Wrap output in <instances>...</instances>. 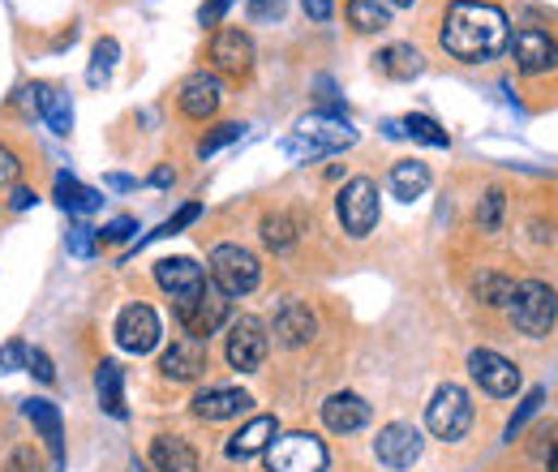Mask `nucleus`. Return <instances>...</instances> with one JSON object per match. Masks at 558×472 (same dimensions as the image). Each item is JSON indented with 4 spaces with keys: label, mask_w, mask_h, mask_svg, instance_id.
Segmentation results:
<instances>
[{
    "label": "nucleus",
    "mask_w": 558,
    "mask_h": 472,
    "mask_svg": "<svg viewBox=\"0 0 558 472\" xmlns=\"http://www.w3.org/2000/svg\"><path fill=\"white\" fill-rule=\"evenodd\" d=\"M438 44L447 48V57H456L464 65L494 61L507 48V13L498 4H482V0H456L442 17Z\"/></svg>",
    "instance_id": "1"
},
{
    "label": "nucleus",
    "mask_w": 558,
    "mask_h": 472,
    "mask_svg": "<svg viewBox=\"0 0 558 472\" xmlns=\"http://www.w3.org/2000/svg\"><path fill=\"white\" fill-rule=\"evenodd\" d=\"M507 314H511V323H515L520 336H529V339L550 336V327H555V318H558L555 288L542 283V279L515 283V292H511V301H507Z\"/></svg>",
    "instance_id": "2"
},
{
    "label": "nucleus",
    "mask_w": 558,
    "mask_h": 472,
    "mask_svg": "<svg viewBox=\"0 0 558 472\" xmlns=\"http://www.w3.org/2000/svg\"><path fill=\"white\" fill-rule=\"evenodd\" d=\"M352 142H356V130H352L349 121H340V117H331V112H314V117H305V121L296 125V137H288L283 150H288L292 159H318V155L344 150Z\"/></svg>",
    "instance_id": "3"
},
{
    "label": "nucleus",
    "mask_w": 558,
    "mask_h": 472,
    "mask_svg": "<svg viewBox=\"0 0 558 472\" xmlns=\"http://www.w3.org/2000/svg\"><path fill=\"white\" fill-rule=\"evenodd\" d=\"M207 270H210V283H215L223 296H245V292H254L258 279H263L258 258H254L250 250H241V245H215L207 258Z\"/></svg>",
    "instance_id": "4"
},
{
    "label": "nucleus",
    "mask_w": 558,
    "mask_h": 472,
    "mask_svg": "<svg viewBox=\"0 0 558 472\" xmlns=\"http://www.w3.org/2000/svg\"><path fill=\"white\" fill-rule=\"evenodd\" d=\"M425 425H429L434 438H442V443H460V438L473 429V400H469V391L456 387V383L438 387L434 400H429V408H425Z\"/></svg>",
    "instance_id": "5"
},
{
    "label": "nucleus",
    "mask_w": 558,
    "mask_h": 472,
    "mask_svg": "<svg viewBox=\"0 0 558 472\" xmlns=\"http://www.w3.org/2000/svg\"><path fill=\"white\" fill-rule=\"evenodd\" d=\"M336 210H340V223H344L349 237H356V241L369 237L378 228V185L369 177L349 181L340 190V198H336Z\"/></svg>",
    "instance_id": "6"
},
{
    "label": "nucleus",
    "mask_w": 558,
    "mask_h": 472,
    "mask_svg": "<svg viewBox=\"0 0 558 472\" xmlns=\"http://www.w3.org/2000/svg\"><path fill=\"white\" fill-rule=\"evenodd\" d=\"M271 472H323L327 469V447L314 434H276L267 447Z\"/></svg>",
    "instance_id": "7"
},
{
    "label": "nucleus",
    "mask_w": 558,
    "mask_h": 472,
    "mask_svg": "<svg viewBox=\"0 0 558 472\" xmlns=\"http://www.w3.org/2000/svg\"><path fill=\"white\" fill-rule=\"evenodd\" d=\"M177 318H181L185 336L207 339V336H215L223 323H228V296H223L215 283H207L203 292H194V296L177 301Z\"/></svg>",
    "instance_id": "8"
},
{
    "label": "nucleus",
    "mask_w": 558,
    "mask_h": 472,
    "mask_svg": "<svg viewBox=\"0 0 558 472\" xmlns=\"http://www.w3.org/2000/svg\"><path fill=\"white\" fill-rule=\"evenodd\" d=\"M267 352H271V336H267L263 318L245 314V318L232 323V331H228V365H232V370L254 374V370H263Z\"/></svg>",
    "instance_id": "9"
},
{
    "label": "nucleus",
    "mask_w": 558,
    "mask_h": 472,
    "mask_svg": "<svg viewBox=\"0 0 558 472\" xmlns=\"http://www.w3.org/2000/svg\"><path fill=\"white\" fill-rule=\"evenodd\" d=\"M469 374H473V383H477L486 396H494V400H507V396L520 391V370H515V361H507L502 352H489V348L469 352Z\"/></svg>",
    "instance_id": "10"
},
{
    "label": "nucleus",
    "mask_w": 558,
    "mask_h": 472,
    "mask_svg": "<svg viewBox=\"0 0 558 472\" xmlns=\"http://www.w3.org/2000/svg\"><path fill=\"white\" fill-rule=\"evenodd\" d=\"M374 456L396 472L413 469V464L421 460L417 425H409V421H391V425H383V429H378V438H374Z\"/></svg>",
    "instance_id": "11"
},
{
    "label": "nucleus",
    "mask_w": 558,
    "mask_h": 472,
    "mask_svg": "<svg viewBox=\"0 0 558 472\" xmlns=\"http://www.w3.org/2000/svg\"><path fill=\"white\" fill-rule=\"evenodd\" d=\"M210 65L228 77H245L254 69V39L241 26H223L210 39Z\"/></svg>",
    "instance_id": "12"
},
{
    "label": "nucleus",
    "mask_w": 558,
    "mask_h": 472,
    "mask_svg": "<svg viewBox=\"0 0 558 472\" xmlns=\"http://www.w3.org/2000/svg\"><path fill=\"white\" fill-rule=\"evenodd\" d=\"M159 370L172 383H194L207 370V339H194V336L172 339V348L159 356Z\"/></svg>",
    "instance_id": "13"
},
{
    "label": "nucleus",
    "mask_w": 558,
    "mask_h": 472,
    "mask_svg": "<svg viewBox=\"0 0 558 472\" xmlns=\"http://www.w3.org/2000/svg\"><path fill=\"white\" fill-rule=\"evenodd\" d=\"M117 343L125 352H150L159 343V318L150 305H125L121 318H117Z\"/></svg>",
    "instance_id": "14"
},
{
    "label": "nucleus",
    "mask_w": 558,
    "mask_h": 472,
    "mask_svg": "<svg viewBox=\"0 0 558 472\" xmlns=\"http://www.w3.org/2000/svg\"><path fill=\"white\" fill-rule=\"evenodd\" d=\"M177 104H181V112H185L190 121H207V117L219 112V104H223V86H219L215 73H194V77L181 82Z\"/></svg>",
    "instance_id": "15"
},
{
    "label": "nucleus",
    "mask_w": 558,
    "mask_h": 472,
    "mask_svg": "<svg viewBox=\"0 0 558 472\" xmlns=\"http://www.w3.org/2000/svg\"><path fill=\"white\" fill-rule=\"evenodd\" d=\"M511 52H515L520 73H546V69L558 65V44L546 31H537V26H524V31L511 39Z\"/></svg>",
    "instance_id": "16"
},
{
    "label": "nucleus",
    "mask_w": 558,
    "mask_h": 472,
    "mask_svg": "<svg viewBox=\"0 0 558 472\" xmlns=\"http://www.w3.org/2000/svg\"><path fill=\"white\" fill-rule=\"evenodd\" d=\"M155 279H159V288L172 301H185V296H194V292L207 288V275H203V267L194 258H159L155 263Z\"/></svg>",
    "instance_id": "17"
},
{
    "label": "nucleus",
    "mask_w": 558,
    "mask_h": 472,
    "mask_svg": "<svg viewBox=\"0 0 558 472\" xmlns=\"http://www.w3.org/2000/svg\"><path fill=\"white\" fill-rule=\"evenodd\" d=\"M26 421L39 429V438H44L52 464L61 469V464H65V421H61L57 404H48V400H31V404H26Z\"/></svg>",
    "instance_id": "18"
},
{
    "label": "nucleus",
    "mask_w": 558,
    "mask_h": 472,
    "mask_svg": "<svg viewBox=\"0 0 558 472\" xmlns=\"http://www.w3.org/2000/svg\"><path fill=\"white\" fill-rule=\"evenodd\" d=\"M318 331V323H314V314H310V305H301V301H283L276 310V339L283 348H305L310 339Z\"/></svg>",
    "instance_id": "19"
},
{
    "label": "nucleus",
    "mask_w": 558,
    "mask_h": 472,
    "mask_svg": "<svg viewBox=\"0 0 558 472\" xmlns=\"http://www.w3.org/2000/svg\"><path fill=\"white\" fill-rule=\"evenodd\" d=\"M279 425L276 416H254L250 425H241L232 438H228V456L232 460H254V456H263L271 443H276Z\"/></svg>",
    "instance_id": "20"
},
{
    "label": "nucleus",
    "mask_w": 558,
    "mask_h": 472,
    "mask_svg": "<svg viewBox=\"0 0 558 472\" xmlns=\"http://www.w3.org/2000/svg\"><path fill=\"white\" fill-rule=\"evenodd\" d=\"M150 464L155 472H198V451L181 434H159L150 443Z\"/></svg>",
    "instance_id": "21"
},
{
    "label": "nucleus",
    "mask_w": 558,
    "mask_h": 472,
    "mask_svg": "<svg viewBox=\"0 0 558 472\" xmlns=\"http://www.w3.org/2000/svg\"><path fill=\"white\" fill-rule=\"evenodd\" d=\"M323 421H327V429H336V434H356V429L369 421V404H365L361 396H352V391H336V396L323 404Z\"/></svg>",
    "instance_id": "22"
},
{
    "label": "nucleus",
    "mask_w": 558,
    "mask_h": 472,
    "mask_svg": "<svg viewBox=\"0 0 558 472\" xmlns=\"http://www.w3.org/2000/svg\"><path fill=\"white\" fill-rule=\"evenodd\" d=\"M26 95H35V108H39V117L48 121V130L52 134H70L73 130V104L65 90H57V86H44V82H35Z\"/></svg>",
    "instance_id": "23"
},
{
    "label": "nucleus",
    "mask_w": 558,
    "mask_h": 472,
    "mask_svg": "<svg viewBox=\"0 0 558 472\" xmlns=\"http://www.w3.org/2000/svg\"><path fill=\"white\" fill-rule=\"evenodd\" d=\"M250 404L254 400L245 391H236V387H210V391H203L194 400V416H203V421H228V416H241Z\"/></svg>",
    "instance_id": "24"
},
{
    "label": "nucleus",
    "mask_w": 558,
    "mask_h": 472,
    "mask_svg": "<svg viewBox=\"0 0 558 472\" xmlns=\"http://www.w3.org/2000/svg\"><path fill=\"white\" fill-rule=\"evenodd\" d=\"M95 391H99V408L108 412V416H125L130 408H125V370L117 365V361H104L99 365V374H95Z\"/></svg>",
    "instance_id": "25"
},
{
    "label": "nucleus",
    "mask_w": 558,
    "mask_h": 472,
    "mask_svg": "<svg viewBox=\"0 0 558 472\" xmlns=\"http://www.w3.org/2000/svg\"><path fill=\"white\" fill-rule=\"evenodd\" d=\"M383 134L387 137H417V142H425V146H447L451 137H447V130L438 125V121H429V117H417V112H409L404 121H383Z\"/></svg>",
    "instance_id": "26"
},
{
    "label": "nucleus",
    "mask_w": 558,
    "mask_h": 472,
    "mask_svg": "<svg viewBox=\"0 0 558 472\" xmlns=\"http://www.w3.org/2000/svg\"><path fill=\"white\" fill-rule=\"evenodd\" d=\"M425 190H429V168H425L421 159H400V164L391 168V194H396V198L413 203Z\"/></svg>",
    "instance_id": "27"
},
{
    "label": "nucleus",
    "mask_w": 558,
    "mask_h": 472,
    "mask_svg": "<svg viewBox=\"0 0 558 472\" xmlns=\"http://www.w3.org/2000/svg\"><path fill=\"white\" fill-rule=\"evenodd\" d=\"M374 61H378V69H383L387 77H396V82H409V77H417L421 69H425L421 52L409 48V44H391V48H383Z\"/></svg>",
    "instance_id": "28"
},
{
    "label": "nucleus",
    "mask_w": 558,
    "mask_h": 472,
    "mask_svg": "<svg viewBox=\"0 0 558 472\" xmlns=\"http://www.w3.org/2000/svg\"><path fill=\"white\" fill-rule=\"evenodd\" d=\"M349 22L352 31H361V35L387 31L391 26V4L387 0H349Z\"/></svg>",
    "instance_id": "29"
},
{
    "label": "nucleus",
    "mask_w": 558,
    "mask_h": 472,
    "mask_svg": "<svg viewBox=\"0 0 558 472\" xmlns=\"http://www.w3.org/2000/svg\"><path fill=\"white\" fill-rule=\"evenodd\" d=\"M57 203L73 210V215H90V210H99L104 206V194L99 190H86V185H77L70 172H61L57 177Z\"/></svg>",
    "instance_id": "30"
},
{
    "label": "nucleus",
    "mask_w": 558,
    "mask_h": 472,
    "mask_svg": "<svg viewBox=\"0 0 558 472\" xmlns=\"http://www.w3.org/2000/svg\"><path fill=\"white\" fill-rule=\"evenodd\" d=\"M473 292H477L482 305H507L511 292H515V283H511L507 275H498V270H482V275L473 279Z\"/></svg>",
    "instance_id": "31"
},
{
    "label": "nucleus",
    "mask_w": 558,
    "mask_h": 472,
    "mask_svg": "<svg viewBox=\"0 0 558 472\" xmlns=\"http://www.w3.org/2000/svg\"><path fill=\"white\" fill-rule=\"evenodd\" d=\"M117 57H121V44H117V39H99L95 52H90L86 82H90V86H104V82L112 77V69H117Z\"/></svg>",
    "instance_id": "32"
},
{
    "label": "nucleus",
    "mask_w": 558,
    "mask_h": 472,
    "mask_svg": "<svg viewBox=\"0 0 558 472\" xmlns=\"http://www.w3.org/2000/svg\"><path fill=\"white\" fill-rule=\"evenodd\" d=\"M263 241H267L271 250H279V254L292 250V245H296V223H292L288 215H267V219H263Z\"/></svg>",
    "instance_id": "33"
},
{
    "label": "nucleus",
    "mask_w": 558,
    "mask_h": 472,
    "mask_svg": "<svg viewBox=\"0 0 558 472\" xmlns=\"http://www.w3.org/2000/svg\"><path fill=\"white\" fill-rule=\"evenodd\" d=\"M542 404H546V391H542V387H533V391H529V396L520 400L515 416L507 421V443H515V434H520V429L529 425V416H537V408H542Z\"/></svg>",
    "instance_id": "34"
},
{
    "label": "nucleus",
    "mask_w": 558,
    "mask_h": 472,
    "mask_svg": "<svg viewBox=\"0 0 558 472\" xmlns=\"http://www.w3.org/2000/svg\"><path fill=\"white\" fill-rule=\"evenodd\" d=\"M198 215H203V206H198V203L181 206V210H177V215H172L168 223H159V228H155L150 237H142V241H138V250H142V245H146V241H159V237H177V232H181V228H190V223H194Z\"/></svg>",
    "instance_id": "35"
},
{
    "label": "nucleus",
    "mask_w": 558,
    "mask_h": 472,
    "mask_svg": "<svg viewBox=\"0 0 558 472\" xmlns=\"http://www.w3.org/2000/svg\"><path fill=\"white\" fill-rule=\"evenodd\" d=\"M502 206H507V194L502 190H489L482 206H477V223L486 228V232H498L502 228Z\"/></svg>",
    "instance_id": "36"
},
{
    "label": "nucleus",
    "mask_w": 558,
    "mask_h": 472,
    "mask_svg": "<svg viewBox=\"0 0 558 472\" xmlns=\"http://www.w3.org/2000/svg\"><path fill=\"white\" fill-rule=\"evenodd\" d=\"M241 130H245V125H232V121H228V125H215V134H207L203 142H198V155H203V159H207V155H215L219 146L236 142V137H241Z\"/></svg>",
    "instance_id": "37"
},
{
    "label": "nucleus",
    "mask_w": 558,
    "mask_h": 472,
    "mask_svg": "<svg viewBox=\"0 0 558 472\" xmlns=\"http://www.w3.org/2000/svg\"><path fill=\"white\" fill-rule=\"evenodd\" d=\"M134 232H138V219L121 215V219H112V223H104V228H99V241H112V245H121V241H130Z\"/></svg>",
    "instance_id": "38"
},
{
    "label": "nucleus",
    "mask_w": 558,
    "mask_h": 472,
    "mask_svg": "<svg viewBox=\"0 0 558 472\" xmlns=\"http://www.w3.org/2000/svg\"><path fill=\"white\" fill-rule=\"evenodd\" d=\"M95 241H99V232L86 228V223H77L70 232V254L73 258H90V254H95Z\"/></svg>",
    "instance_id": "39"
},
{
    "label": "nucleus",
    "mask_w": 558,
    "mask_h": 472,
    "mask_svg": "<svg viewBox=\"0 0 558 472\" xmlns=\"http://www.w3.org/2000/svg\"><path fill=\"white\" fill-rule=\"evenodd\" d=\"M26 370H31V374H35L39 383H57L52 356H48V352H39V348H35V352H26Z\"/></svg>",
    "instance_id": "40"
},
{
    "label": "nucleus",
    "mask_w": 558,
    "mask_h": 472,
    "mask_svg": "<svg viewBox=\"0 0 558 472\" xmlns=\"http://www.w3.org/2000/svg\"><path fill=\"white\" fill-rule=\"evenodd\" d=\"M283 9H288V0H250L254 22H276V17H283Z\"/></svg>",
    "instance_id": "41"
},
{
    "label": "nucleus",
    "mask_w": 558,
    "mask_h": 472,
    "mask_svg": "<svg viewBox=\"0 0 558 472\" xmlns=\"http://www.w3.org/2000/svg\"><path fill=\"white\" fill-rule=\"evenodd\" d=\"M26 343H17V339H9L4 348H0V370H22L26 365Z\"/></svg>",
    "instance_id": "42"
},
{
    "label": "nucleus",
    "mask_w": 558,
    "mask_h": 472,
    "mask_svg": "<svg viewBox=\"0 0 558 472\" xmlns=\"http://www.w3.org/2000/svg\"><path fill=\"white\" fill-rule=\"evenodd\" d=\"M4 472H44V469H39V460H35L31 447H17V451L4 460Z\"/></svg>",
    "instance_id": "43"
},
{
    "label": "nucleus",
    "mask_w": 558,
    "mask_h": 472,
    "mask_svg": "<svg viewBox=\"0 0 558 472\" xmlns=\"http://www.w3.org/2000/svg\"><path fill=\"white\" fill-rule=\"evenodd\" d=\"M13 177H17V155L0 146V185H13Z\"/></svg>",
    "instance_id": "44"
},
{
    "label": "nucleus",
    "mask_w": 558,
    "mask_h": 472,
    "mask_svg": "<svg viewBox=\"0 0 558 472\" xmlns=\"http://www.w3.org/2000/svg\"><path fill=\"white\" fill-rule=\"evenodd\" d=\"M228 4H232V0H207V4H203V13H198V17H203V26H215V22L228 13Z\"/></svg>",
    "instance_id": "45"
},
{
    "label": "nucleus",
    "mask_w": 558,
    "mask_h": 472,
    "mask_svg": "<svg viewBox=\"0 0 558 472\" xmlns=\"http://www.w3.org/2000/svg\"><path fill=\"white\" fill-rule=\"evenodd\" d=\"M331 9H336V0H305V13H310L314 22H327Z\"/></svg>",
    "instance_id": "46"
},
{
    "label": "nucleus",
    "mask_w": 558,
    "mask_h": 472,
    "mask_svg": "<svg viewBox=\"0 0 558 472\" xmlns=\"http://www.w3.org/2000/svg\"><path fill=\"white\" fill-rule=\"evenodd\" d=\"M31 203H35V194H31V190H13V198H9V206H13V210H26Z\"/></svg>",
    "instance_id": "47"
},
{
    "label": "nucleus",
    "mask_w": 558,
    "mask_h": 472,
    "mask_svg": "<svg viewBox=\"0 0 558 472\" xmlns=\"http://www.w3.org/2000/svg\"><path fill=\"white\" fill-rule=\"evenodd\" d=\"M108 185H112V190H134V181H130V177H108Z\"/></svg>",
    "instance_id": "48"
},
{
    "label": "nucleus",
    "mask_w": 558,
    "mask_h": 472,
    "mask_svg": "<svg viewBox=\"0 0 558 472\" xmlns=\"http://www.w3.org/2000/svg\"><path fill=\"white\" fill-rule=\"evenodd\" d=\"M546 469H550V472H558V443H555V451H550V456H546Z\"/></svg>",
    "instance_id": "49"
},
{
    "label": "nucleus",
    "mask_w": 558,
    "mask_h": 472,
    "mask_svg": "<svg viewBox=\"0 0 558 472\" xmlns=\"http://www.w3.org/2000/svg\"><path fill=\"white\" fill-rule=\"evenodd\" d=\"M391 4H413V0H391Z\"/></svg>",
    "instance_id": "50"
}]
</instances>
